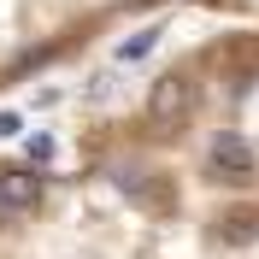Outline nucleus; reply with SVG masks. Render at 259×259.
I'll return each mask as SVG.
<instances>
[{
    "label": "nucleus",
    "mask_w": 259,
    "mask_h": 259,
    "mask_svg": "<svg viewBox=\"0 0 259 259\" xmlns=\"http://www.w3.org/2000/svg\"><path fill=\"white\" fill-rule=\"evenodd\" d=\"M41 89L35 130L259 200V0H0V106Z\"/></svg>",
    "instance_id": "nucleus-1"
},
{
    "label": "nucleus",
    "mask_w": 259,
    "mask_h": 259,
    "mask_svg": "<svg viewBox=\"0 0 259 259\" xmlns=\"http://www.w3.org/2000/svg\"><path fill=\"white\" fill-rule=\"evenodd\" d=\"M0 259H259V200L35 130L0 142Z\"/></svg>",
    "instance_id": "nucleus-2"
}]
</instances>
